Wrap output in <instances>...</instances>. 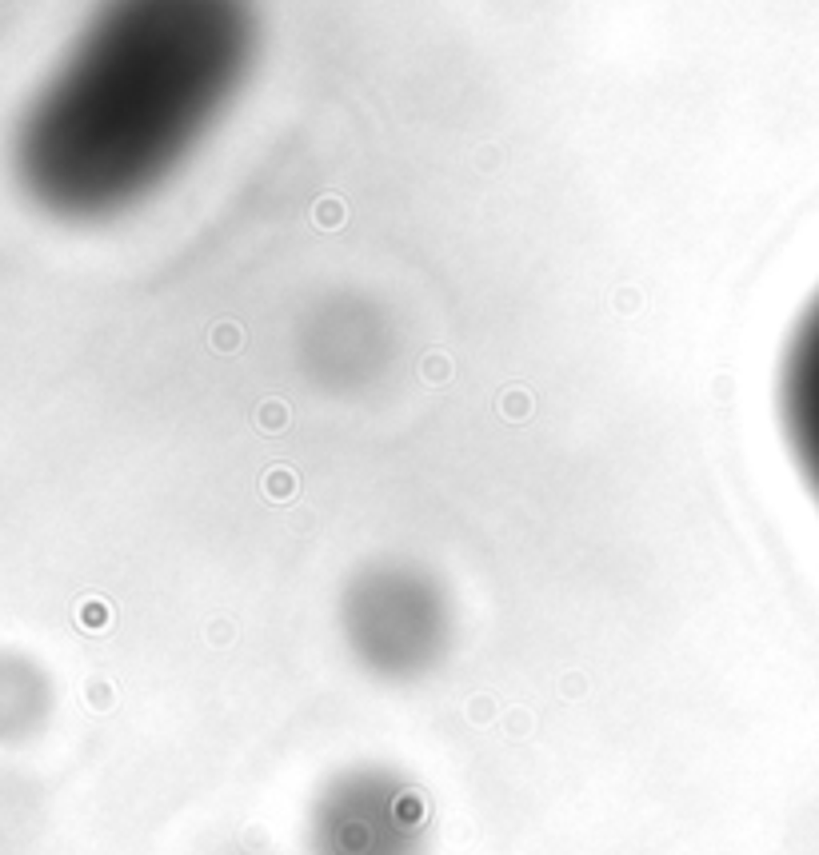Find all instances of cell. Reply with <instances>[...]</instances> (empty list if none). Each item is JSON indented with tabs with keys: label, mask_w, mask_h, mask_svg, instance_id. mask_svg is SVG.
I'll return each instance as SVG.
<instances>
[{
	"label": "cell",
	"mask_w": 819,
	"mask_h": 855,
	"mask_svg": "<svg viewBox=\"0 0 819 855\" xmlns=\"http://www.w3.org/2000/svg\"><path fill=\"white\" fill-rule=\"evenodd\" d=\"M344 640L376 680H420L448 648V600L424 572L380 564L344 596Z\"/></svg>",
	"instance_id": "obj_1"
},
{
	"label": "cell",
	"mask_w": 819,
	"mask_h": 855,
	"mask_svg": "<svg viewBox=\"0 0 819 855\" xmlns=\"http://www.w3.org/2000/svg\"><path fill=\"white\" fill-rule=\"evenodd\" d=\"M428 800L392 763H348L316 788L305 820L308 855H428Z\"/></svg>",
	"instance_id": "obj_2"
},
{
	"label": "cell",
	"mask_w": 819,
	"mask_h": 855,
	"mask_svg": "<svg viewBox=\"0 0 819 855\" xmlns=\"http://www.w3.org/2000/svg\"><path fill=\"white\" fill-rule=\"evenodd\" d=\"M780 424L807 496L819 508V292L804 308L780 368Z\"/></svg>",
	"instance_id": "obj_3"
}]
</instances>
